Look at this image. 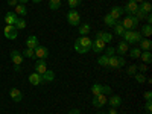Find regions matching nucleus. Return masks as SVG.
<instances>
[{
    "label": "nucleus",
    "mask_w": 152,
    "mask_h": 114,
    "mask_svg": "<svg viewBox=\"0 0 152 114\" xmlns=\"http://www.w3.org/2000/svg\"><path fill=\"white\" fill-rule=\"evenodd\" d=\"M91 43H93V40L88 35L79 37L78 40L75 41V50L78 53L84 55V53H87V52H90V50H91Z\"/></svg>",
    "instance_id": "f257e3e1"
},
{
    "label": "nucleus",
    "mask_w": 152,
    "mask_h": 114,
    "mask_svg": "<svg viewBox=\"0 0 152 114\" xmlns=\"http://www.w3.org/2000/svg\"><path fill=\"white\" fill-rule=\"evenodd\" d=\"M122 37H123V41H126L128 44H138V41L143 38L138 31H125Z\"/></svg>",
    "instance_id": "f03ea898"
},
{
    "label": "nucleus",
    "mask_w": 152,
    "mask_h": 114,
    "mask_svg": "<svg viewBox=\"0 0 152 114\" xmlns=\"http://www.w3.org/2000/svg\"><path fill=\"white\" fill-rule=\"evenodd\" d=\"M120 24L125 28V31H135L138 28V20L134 15H128Z\"/></svg>",
    "instance_id": "7ed1b4c3"
},
{
    "label": "nucleus",
    "mask_w": 152,
    "mask_h": 114,
    "mask_svg": "<svg viewBox=\"0 0 152 114\" xmlns=\"http://www.w3.org/2000/svg\"><path fill=\"white\" fill-rule=\"evenodd\" d=\"M67 21L70 26H79L81 24V14L76 9H70L67 12Z\"/></svg>",
    "instance_id": "20e7f679"
},
{
    "label": "nucleus",
    "mask_w": 152,
    "mask_h": 114,
    "mask_svg": "<svg viewBox=\"0 0 152 114\" xmlns=\"http://www.w3.org/2000/svg\"><path fill=\"white\" fill-rule=\"evenodd\" d=\"M125 66V58L123 56H119V55H113L110 56V61H108V69H120Z\"/></svg>",
    "instance_id": "39448f33"
},
{
    "label": "nucleus",
    "mask_w": 152,
    "mask_h": 114,
    "mask_svg": "<svg viewBox=\"0 0 152 114\" xmlns=\"http://www.w3.org/2000/svg\"><path fill=\"white\" fill-rule=\"evenodd\" d=\"M3 35L5 38H8V40H15V38L18 37V31L15 26H12V24H6L5 29H3Z\"/></svg>",
    "instance_id": "423d86ee"
},
{
    "label": "nucleus",
    "mask_w": 152,
    "mask_h": 114,
    "mask_svg": "<svg viewBox=\"0 0 152 114\" xmlns=\"http://www.w3.org/2000/svg\"><path fill=\"white\" fill-rule=\"evenodd\" d=\"M107 47V43L102 41V40H99V38H94L93 43H91V50L94 53H100V52H104Z\"/></svg>",
    "instance_id": "0eeeda50"
},
{
    "label": "nucleus",
    "mask_w": 152,
    "mask_h": 114,
    "mask_svg": "<svg viewBox=\"0 0 152 114\" xmlns=\"http://www.w3.org/2000/svg\"><path fill=\"white\" fill-rule=\"evenodd\" d=\"M34 52H35V58L37 59H46L49 56V49L44 47V46H40V44L34 49Z\"/></svg>",
    "instance_id": "6e6552de"
},
{
    "label": "nucleus",
    "mask_w": 152,
    "mask_h": 114,
    "mask_svg": "<svg viewBox=\"0 0 152 114\" xmlns=\"http://www.w3.org/2000/svg\"><path fill=\"white\" fill-rule=\"evenodd\" d=\"M108 102V99H107V94H99V96H93L91 99V104L96 107V108H100V107H105Z\"/></svg>",
    "instance_id": "1a4fd4ad"
},
{
    "label": "nucleus",
    "mask_w": 152,
    "mask_h": 114,
    "mask_svg": "<svg viewBox=\"0 0 152 114\" xmlns=\"http://www.w3.org/2000/svg\"><path fill=\"white\" fill-rule=\"evenodd\" d=\"M122 8H123V12H126L128 15H135V12L138 9V5L135 2H132V0H128V3H126L125 6H122Z\"/></svg>",
    "instance_id": "9d476101"
},
{
    "label": "nucleus",
    "mask_w": 152,
    "mask_h": 114,
    "mask_svg": "<svg viewBox=\"0 0 152 114\" xmlns=\"http://www.w3.org/2000/svg\"><path fill=\"white\" fill-rule=\"evenodd\" d=\"M138 49L142 50V52H151L152 49V41L149 40V38H142L140 41H138Z\"/></svg>",
    "instance_id": "9b49d317"
},
{
    "label": "nucleus",
    "mask_w": 152,
    "mask_h": 114,
    "mask_svg": "<svg viewBox=\"0 0 152 114\" xmlns=\"http://www.w3.org/2000/svg\"><path fill=\"white\" fill-rule=\"evenodd\" d=\"M116 52H117L120 56L126 55V53L129 52V44L126 43V41H119V44H117V47H116Z\"/></svg>",
    "instance_id": "f8f14e48"
},
{
    "label": "nucleus",
    "mask_w": 152,
    "mask_h": 114,
    "mask_svg": "<svg viewBox=\"0 0 152 114\" xmlns=\"http://www.w3.org/2000/svg\"><path fill=\"white\" fill-rule=\"evenodd\" d=\"M108 14L116 20V21H119V18L122 17V14H123V8L122 6H113L111 9H110V12Z\"/></svg>",
    "instance_id": "ddd939ff"
},
{
    "label": "nucleus",
    "mask_w": 152,
    "mask_h": 114,
    "mask_svg": "<svg viewBox=\"0 0 152 114\" xmlns=\"http://www.w3.org/2000/svg\"><path fill=\"white\" fill-rule=\"evenodd\" d=\"M46 70H47V62H46V59H37L35 72H37L38 75H43V73H46Z\"/></svg>",
    "instance_id": "4468645a"
},
{
    "label": "nucleus",
    "mask_w": 152,
    "mask_h": 114,
    "mask_svg": "<svg viewBox=\"0 0 152 114\" xmlns=\"http://www.w3.org/2000/svg\"><path fill=\"white\" fill-rule=\"evenodd\" d=\"M96 38H99V40H102L105 43H111L113 41V34L105 32V31H99V32H96Z\"/></svg>",
    "instance_id": "2eb2a0df"
},
{
    "label": "nucleus",
    "mask_w": 152,
    "mask_h": 114,
    "mask_svg": "<svg viewBox=\"0 0 152 114\" xmlns=\"http://www.w3.org/2000/svg\"><path fill=\"white\" fill-rule=\"evenodd\" d=\"M9 96H11V99L14 100V102H21V99H23V93L18 90V88H11Z\"/></svg>",
    "instance_id": "dca6fc26"
},
{
    "label": "nucleus",
    "mask_w": 152,
    "mask_h": 114,
    "mask_svg": "<svg viewBox=\"0 0 152 114\" xmlns=\"http://www.w3.org/2000/svg\"><path fill=\"white\" fill-rule=\"evenodd\" d=\"M17 18H18V15L15 14V12H12V11H8L6 14H5V23L6 24H12V26H14Z\"/></svg>",
    "instance_id": "f3484780"
},
{
    "label": "nucleus",
    "mask_w": 152,
    "mask_h": 114,
    "mask_svg": "<svg viewBox=\"0 0 152 114\" xmlns=\"http://www.w3.org/2000/svg\"><path fill=\"white\" fill-rule=\"evenodd\" d=\"M11 59H12V62H14L15 66H21L23 55L18 52V50H12V52H11Z\"/></svg>",
    "instance_id": "a211bd4d"
},
{
    "label": "nucleus",
    "mask_w": 152,
    "mask_h": 114,
    "mask_svg": "<svg viewBox=\"0 0 152 114\" xmlns=\"http://www.w3.org/2000/svg\"><path fill=\"white\" fill-rule=\"evenodd\" d=\"M55 79V73L52 70H46V73L41 75V84H47V82H52Z\"/></svg>",
    "instance_id": "6ab92c4d"
},
{
    "label": "nucleus",
    "mask_w": 152,
    "mask_h": 114,
    "mask_svg": "<svg viewBox=\"0 0 152 114\" xmlns=\"http://www.w3.org/2000/svg\"><path fill=\"white\" fill-rule=\"evenodd\" d=\"M108 104H110V107H113V108H117V107H120V104H122V97L117 96V94H113V96L108 99Z\"/></svg>",
    "instance_id": "aec40b11"
},
{
    "label": "nucleus",
    "mask_w": 152,
    "mask_h": 114,
    "mask_svg": "<svg viewBox=\"0 0 152 114\" xmlns=\"http://www.w3.org/2000/svg\"><path fill=\"white\" fill-rule=\"evenodd\" d=\"M38 46V38L35 35H29L28 40H26V47L28 49H35Z\"/></svg>",
    "instance_id": "412c9836"
},
{
    "label": "nucleus",
    "mask_w": 152,
    "mask_h": 114,
    "mask_svg": "<svg viewBox=\"0 0 152 114\" xmlns=\"http://www.w3.org/2000/svg\"><path fill=\"white\" fill-rule=\"evenodd\" d=\"M29 82H31L32 85H40V84H41V75H38L37 72L31 73V75H29Z\"/></svg>",
    "instance_id": "4be33fe9"
},
{
    "label": "nucleus",
    "mask_w": 152,
    "mask_h": 114,
    "mask_svg": "<svg viewBox=\"0 0 152 114\" xmlns=\"http://www.w3.org/2000/svg\"><path fill=\"white\" fill-rule=\"evenodd\" d=\"M90 29H91L90 23H81L79 24V34H81V37L88 35V34H90Z\"/></svg>",
    "instance_id": "5701e85b"
},
{
    "label": "nucleus",
    "mask_w": 152,
    "mask_h": 114,
    "mask_svg": "<svg viewBox=\"0 0 152 114\" xmlns=\"http://www.w3.org/2000/svg\"><path fill=\"white\" fill-rule=\"evenodd\" d=\"M138 59H142L143 64H151V62H152V53L151 52H142Z\"/></svg>",
    "instance_id": "b1692460"
},
{
    "label": "nucleus",
    "mask_w": 152,
    "mask_h": 114,
    "mask_svg": "<svg viewBox=\"0 0 152 114\" xmlns=\"http://www.w3.org/2000/svg\"><path fill=\"white\" fill-rule=\"evenodd\" d=\"M15 14L18 15V17H24V15H26L28 14V8L26 6H24V5H17L15 6Z\"/></svg>",
    "instance_id": "393cba45"
},
{
    "label": "nucleus",
    "mask_w": 152,
    "mask_h": 114,
    "mask_svg": "<svg viewBox=\"0 0 152 114\" xmlns=\"http://www.w3.org/2000/svg\"><path fill=\"white\" fill-rule=\"evenodd\" d=\"M138 9H140V11H143L145 14H149V12H151V9H152V5H151V2H149V0H145L143 3H140Z\"/></svg>",
    "instance_id": "a878e982"
},
{
    "label": "nucleus",
    "mask_w": 152,
    "mask_h": 114,
    "mask_svg": "<svg viewBox=\"0 0 152 114\" xmlns=\"http://www.w3.org/2000/svg\"><path fill=\"white\" fill-rule=\"evenodd\" d=\"M140 34H142V37H146V38H149L151 35H152V26L151 24H145V26L142 28V31H140Z\"/></svg>",
    "instance_id": "bb28decb"
},
{
    "label": "nucleus",
    "mask_w": 152,
    "mask_h": 114,
    "mask_svg": "<svg viewBox=\"0 0 152 114\" xmlns=\"http://www.w3.org/2000/svg\"><path fill=\"white\" fill-rule=\"evenodd\" d=\"M108 61H110V56L102 55V56L97 58V64H99L100 67H108Z\"/></svg>",
    "instance_id": "cd10ccee"
},
{
    "label": "nucleus",
    "mask_w": 152,
    "mask_h": 114,
    "mask_svg": "<svg viewBox=\"0 0 152 114\" xmlns=\"http://www.w3.org/2000/svg\"><path fill=\"white\" fill-rule=\"evenodd\" d=\"M26 24H28V23H26V20H24L23 17H18L14 26L17 28V31H20V29H24V28H26Z\"/></svg>",
    "instance_id": "c85d7f7f"
},
{
    "label": "nucleus",
    "mask_w": 152,
    "mask_h": 114,
    "mask_svg": "<svg viewBox=\"0 0 152 114\" xmlns=\"http://www.w3.org/2000/svg\"><path fill=\"white\" fill-rule=\"evenodd\" d=\"M91 93H93V96L102 94V85H100V84H93L91 85Z\"/></svg>",
    "instance_id": "c756f323"
},
{
    "label": "nucleus",
    "mask_w": 152,
    "mask_h": 114,
    "mask_svg": "<svg viewBox=\"0 0 152 114\" xmlns=\"http://www.w3.org/2000/svg\"><path fill=\"white\" fill-rule=\"evenodd\" d=\"M113 28H114V34H116V35H119V37H122V35H123V32H125V28L122 26V24H120L119 21H117L116 24H114Z\"/></svg>",
    "instance_id": "7c9ffc66"
},
{
    "label": "nucleus",
    "mask_w": 152,
    "mask_h": 114,
    "mask_svg": "<svg viewBox=\"0 0 152 114\" xmlns=\"http://www.w3.org/2000/svg\"><path fill=\"white\" fill-rule=\"evenodd\" d=\"M61 0H50L49 2V8L52 9V11H56V9H59L61 8Z\"/></svg>",
    "instance_id": "2f4dec72"
},
{
    "label": "nucleus",
    "mask_w": 152,
    "mask_h": 114,
    "mask_svg": "<svg viewBox=\"0 0 152 114\" xmlns=\"http://www.w3.org/2000/svg\"><path fill=\"white\" fill-rule=\"evenodd\" d=\"M104 23L107 24V26H110V28H113V26H114V24H116L117 21H116V20H114V18H113V17H111L110 14H107V15L104 17Z\"/></svg>",
    "instance_id": "473e14b6"
},
{
    "label": "nucleus",
    "mask_w": 152,
    "mask_h": 114,
    "mask_svg": "<svg viewBox=\"0 0 152 114\" xmlns=\"http://www.w3.org/2000/svg\"><path fill=\"white\" fill-rule=\"evenodd\" d=\"M134 79H135L137 84H145L146 82V76H145V73H135Z\"/></svg>",
    "instance_id": "72a5a7b5"
},
{
    "label": "nucleus",
    "mask_w": 152,
    "mask_h": 114,
    "mask_svg": "<svg viewBox=\"0 0 152 114\" xmlns=\"http://www.w3.org/2000/svg\"><path fill=\"white\" fill-rule=\"evenodd\" d=\"M140 53H142V50L138 49V47H132L131 52H129L131 58H134V59H138V58H140Z\"/></svg>",
    "instance_id": "f704fd0d"
},
{
    "label": "nucleus",
    "mask_w": 152,
    "mask_h": 114,
    "mask_svg": "<svg viewBox=\"0 0 152 114\" xmlns=\"http://www.w3.org/2000/svg\"><path fill=\"white\" fill-rule=\"evenodd\" d=\"M23 56H26V58H35V52H34V49H24L23 52H21Z\"/></svg>",
    "instance_id": "c9c22d12"
},
{
    "label": "nucleus",
    "mask_w": 152,
    "mask_h": 114,
    "mask_svg": "<svg viewBox=\"0 0 152 114\" xmlns=\"http://www.w3.org/2000/svg\"><path fill=\"white\" fill-rule=\"evenodd\" d=\"M82 3V0H67V5L72 8V9H75V8H78L79 5Z\"/></svg>",
    "instance_id": "e433bc0d"
},
{
    "label": "nucleus",
    "mask_w": 152,
    "mask_h": 114,
    "mask_svg": "<svg viewBox=\"0 0 152 114\" xmlns=\"http://www.w3.org/2000/svg\"><path fill=\"white\" fill-rule=\"evenodd\" d=\"M135 73H137V66H129L128 70H126V75L128 76H134Z\"/></svg>",
    "instance_id": "4c0bfd02"
},
{
    "label": "nucleus",
    "mask_w": 152,
    "mask_h": 114,
    "mask_svg": "<svg viewBox=\"0 0 152 114\" xmlns=\"http://www.w3.org/2000/svg\"><path fill=\"white\" fill-rule=\"evenodd\" d=\"M145 110L148 114L152 113V100H146V104H145Z\"/></svg>",
    "instance_id": "58836bf2"
},
{
    "label": "nucleus",
    "mask_w": 152,
    "mask_h": 114,
    "mask_svg": "<svg viewBox=\"0 0 152 114\" xmlns=\"http://www.w3.org/2000/svg\"><path fill=\"white\" fill-rule=\"evenodd\" d=\"M105 49H107V53H105L107 56H113V55H116V49H114V47H108V46H107Z\"/></svg>",
    "instance_id": "ea45409f"
},
{
    "label": "nucleus",
    "mask_w": 152,
    "mask_h": 114,
    "mask_svg": "<svg viewBox=\"0 0 152 114\" xmlns=\"http://www.w3.org/2000/svg\"><path fill=\"white\" fill-rule=\"evenodd\" d=\"M137 70H140L138 73H146L148 72V64H143V62H142V64L137 67Z\"/></svg>",
    "instance_id": "a19ab883"
},
{
    "label": "nucleus",
    "mask_w": 152,
    "mask_h": 114,
    "mask_svg": "<svg viewBox=\"0 0 152 114\" xmlns=\"http://www.w3.org/2000/svg\"><path fill=\"white\" fill-rule=\"evenodd\" d=\"M102 94H111V87L102 85Z\"/></svg>",
    "instance_id": "79ce46f5"
},
{
    "label": "nucleus",
    "mask_w": 152,
    "mask_h": 114,
    "mask_svg": "<svg viewBox=\"0 0 152 114\" xmlns=\"http://www.w3.org/2000/svg\"><path fill=\"white\" fill-rule=\"evenodd\" d=\"M143 96H145V99H146V100H152V91H151V90H148Z\"/></svg>",
    "instance_id": "37998d69"
},
{
    "label": "nucleus",
    "mask_w": 152,
    "mask_h": 114,
    "mask_svg": "<svg viewBox=\"0 0 152 114\" xmlns=\"http://www.w3.org/2000/svg\"><path fill=\"white\" fill-rule=\"evenodd\" d=\"M8 5H9V6H14V8H15V6L18 5V0H8Z\"/></svg>",
    "instance_id": "c03bdc74"
},
{
    "label": "nucleus",
    "mask_w": 152,
    "mask_h": 114,
    "mask_svg": "<svg viewBox=\"0 0 152 114\" xmlns=\"http://www.w3.org/2000/svg\"><path fill=\"white\" fill-rule=\"evenodd\" d=\"M108 114H119V113H117V108H113V107H110Z\"/></svg>",
    "instance_id": "a18cd8bd"
},
{
    "label": "nucleus",
    "mask_w": 152,
    "mask_h": 114,
    "mask_svg": "<svg viewBox=\"0 0 152 114\" xmlns=\"http://www.w3.org/2000/svg\"><path fill=\"white\" fill-rule=\"evenodd\" d=\"M69 114H81V111H79L78 108H72V110L69 111Z\"/></svg>",
    "instance_id": "49530a36"
},
{
    "label": "nucleus",
    "mask_w": 152,
    "mask_h": 114,
    "mask_svg": "<svg viewBox=\"0 0 152 114\" xmlns=\"http://www.w3.org/2000/svg\"><path fill=\"white\" fill-rule=\"evenodd\" d=\"M145 20L148 21V24H151V23H152V15H151V12H149V14L146 15V18H145Z\"/></svg>",
    "instance_id": "de8ad7c7"
},
{
    "label": "nucleus",
    "mask_w": 152,
    "mask_h": 114,
    "mask_svg": "<svg viewBox=\"0 0 152 114\" xmlns=\"http://www.w3.org/2000/svg\"><path fill=\"white\" fill-rule=\"evenodd\" d=\"M15 72H17V73L21 72V66H15Z\"/></svg>",
    "instance_id": "09e8293b"
},
{
    "label": "nucleus",
    "mask_w": 152,
    "mask_h": 114,
    "mask_svg": "<svg viewBox=\"0 0 152 114\" xmlns=\"http://www.w3.org/2000/svg\"><path fill=\"white\" fill-rule=\"evenodd\" d=\"M132 2H135V3L138 5V3H143V2H145V0H132Z\"/></svg>",
    "instance_id": "8fccbe9b"
},
{
    "label": "nucleus",
    "mask_w": 152,
    "mask_h": 114,
    "mask_svg": "<svg viewBox=\"0 0 152 114\" xmlns=\"http://www.w3.org/2000/svg\"><path fill=\"white\" fill-rule=\"evenodd\" d=\"M18 2H20L21 5H24V3H26V2H29V0H18Z\"/></svg>",
    "instance_id": "3c124183"
},
{
    "label": "nucleus",
    "mask_w": 152,
    "mask_h": 114,
    "mask_svg": "<svg viewBox=\"0 0 152 114\" xmlns=\"http://www.w3.org/2000/svg\"><path fill=\"white\" fill-rule=\"evenodd\" d=\"M31 2H34V3H40L41 0H31Z\"/></svg>",
    "instance_id": "603ef678"
},
{
    "label": "nucleus",
    "mask_w": 152,
    "mask_h": 114,
    "mask_svg": "<svg viewBox=\"0 0 152 114\" xmlns=\"http://www.w3.org/2000/svg\"><path fill=\"white\" fill-rule=\"evenodd\" d=\"M99 114H107V113H99Z\"/></svg>",
    "instance_id": "864d4df0"
}]
</instances>
